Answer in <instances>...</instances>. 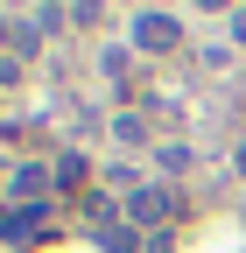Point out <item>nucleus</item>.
<instances>
[{
	"mask_svg": "<svg viewBox=\"0 0 246 253\" xmlns=\"http://www.w3.org/2000/svg\"><path fill=\"white\" fill-rule=\"evenodd\" d=\"M113 134L127 141V148H141V141H148V120H141V113H120V120H113Z\"/></svg>",
	"mask_w": 246,
	"mask_h": 253,
	"instance_id": "5",
	"label": "nucleus"
},
{
	"mask_svg": "<svg viewBox=\"0 0 246 253\" xmlns=\"http://www.w3.org/2000/svg\"><path fill=\"white\" fill-rule=\"evenodd\" d=\"M7 190H14L21 204H28V197H49V169H36V162H28V169H14V183H7Z\"/></svg>",
	"mask_w": 246,
	"mask_h": 253,
	"instance_id": "3",
	"label": "nucleus"
},
{
	"mask_svg": "<svg viewBox=\"0 0 246 253\" xmlns=\"http://www.w3.org/2000/svg\"><path fill=\"white\" fill-rule=\"evenodd\" d=\"M56 183H84V155H64L56 162Z\"/></svg>",
	"mask_w": 246,
	"mask_h": 253,
	"instance_id": "6",
	"label": "nucleus"
},
{
	"mask_svg": "<svg viewBox=\"0 0 246 253\" xmlns=\"http://www.w3.org/2000/svg\"><path fill=\"white\" fill-rule=\"evenodd\" d=\"M134 42H141V49H176V42H183V21L148 7V14H134Z\"/></svg>",
	"mask_w": 246,
	"mask_h": 253,
	"instance_id": "2",
	"label": "nucleus"
},
{
	"mask_svg": "<svg viewBox=\"0 0 246 253\" xmlns=\"http://www.w3.org/2000/svg\"><path fill=\"white\" fill-rule=\"evenodd\" d=\"M99 246L106 253H134L141 239H134V225H99Z\"/></svg>",
	"mask_w": 246,
	"mask_h": 253,
	"instance_id": "4",
	"label": "nucleus"
},
{
	"mask_svg": "<svg viewBox=\"0 0 246 253\" xmlns=\"http://www.w3.org/2000/svg\"><path fill=\"white\" fill-rule=\"evenodd\" d=\"M232 42H246V7H239V14H232Z\"/></svg>",
	"mask_w": 246,
	"mask_h": 253,
	"instance_id": "7",
	"label": "nucleus"
},
{
	"mask_svg": "<svg viewBox=\"0 0 246 253\" xmlns=\"http://www.w3.org/2000/svg\"><path fill=\"white\" fill-rule=\"evenodd\" d=\"M239 176H246V141H239Z\"/></svg>",
	"mask_w": 246,
	"mask_h": 253,
	"instance_id": "8",
	"label": "nucleus"
},
{
	"mask_svg": "<svg viewBox=\"0 0 246 253\" xmlns=\"http://www.w3.org/2000/svg\"><path fill=\"white\" fill-rule=\"evenodd\" d=\"M169 211H176V190L148 183V190H134V197H127V225H162Z\"/></svg>",
	"mask_w": 246,
	"mask_h": 253,
	"instance_id": "1",
	"label": "nucleus"
}]
</instances>
